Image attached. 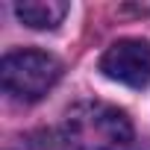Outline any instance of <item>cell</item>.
<instances>
[{"mask_svg": "<svg viewBox=\"0 0 150 150\" xmlns=\"http://www.w3.org/2000/svg\"><path fill=\"white\" fill-rule=\"evenodd\" d=\"M65 138L74 150H129L132 121L103 100H80L65 115Z\"/></svg>", "mask_w": 150, "mask_h": 150, "instance_id": "obj_1", "label": "cell"}, {"mask_svg": "<svg viewBox=\"0 0 150 150\" xmlns=\"http://www.w3.org/2000/svg\"><path fill=\"white\" fill-rule=\"evenodd\" d=\"M68 9L71 6L65 0H21V3H15V15L21 18V24L33 30H56L65 21Z\"/></svg>", "mask_w": 150, "mask_h": 150, "instance_id": "obj_4", "label": "cell"}, {"mask_svg": "<svg viewBox=\"0 0 150 150\" xmlns=\"http://www.w3.org/2000/svg\"><path fill=\"white\" fill-rule=\"evenodd\" d=\"M100 71L109 80L129 86V88H144L150 86V41L144 38H121L106 47L100 56Z\"/></svg>", "mask_w": 150, "mask_h": 150, "instance_id": "obj_3", "label": "cell"}, {"mask_svg": "<svg viewBox=\"0 0 150 150\" xmlns=\"http://www.w3.org/2000/svg\"><path fill=\"white\" fill-rule=\"evenodd\" d=\"M62 77V62L47 50H12L3 56L0 80L3 88L18 100L44 97Z\"/></svg>", "mask_w": 150, "mask_h": 150, "instance_id": "obj_2", "label": "cell"}]
</instances>
